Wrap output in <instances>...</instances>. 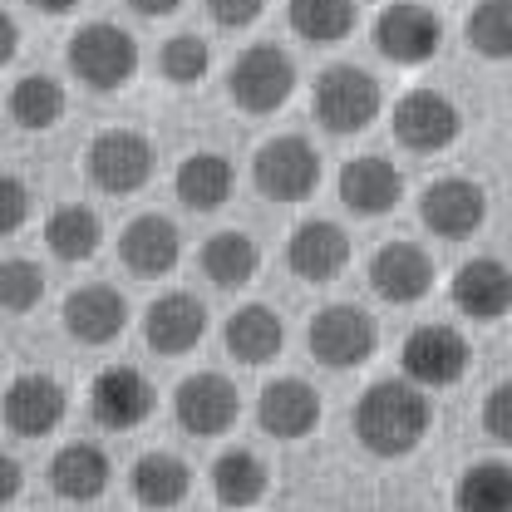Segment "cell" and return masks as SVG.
Wrapping results in <instances>:
<instances>
[{"instance_id":"cell-1","label":"cell","mask_w":512,"mask_h":512,"mask_svg":"<svg viewBox=\"0 0 512 512\" xmlns=\"http://www.w3.org/2000/svg\"><path fill=\"white\" fill-rule=\"evenodd\" d=\"M429 394L409 380L370 384L355 404V439L375 458H404L424 444L429 434Z\"/></svg>"},{"instance_id":"cell-2","label":"cell","mask_w":512,"mask_h":512,"mask_svg":"<svg viewBox=\"0 0 512 512\" xmlns=\"http://www.w3.org/2000/svg\"><path fill=\"white\" fill-rule=\"evenodd\" d=\"M380 79L355 69V64H330L316 79V94H311V109L325 133L345 138V133H365V128L380 119Z\"/></svg>"},{"instance_id":"cell-3","label":"cell","mask_w":512,"mask_h":512,"mask_svg":"<svg viewBox=\"0 0 512 512\" xmlns=\"http://www.w3.org/2000/svg\"><path fill=\"white\" fill-rule=\"evenodd\" d=\"M69 69L94 94H114L138 74V40L109 20H94V25L69 35Z\"/></svg>"},{"instance_id":"cell-4","label":"cell","mask_w":512,"mask_h":512,"mask_svg":"<svg viewBox=\"0 0 512 512\" xmlns=\"http://www.w3.org/2000/svg\"><path fill=\"white\" fill-rule=\"evenodd\" d=\"M252 178L261 197H271V202H306L320 188V153L301 133H281L256 148Z\"/></svg>"},{"instance_id":"cell-5","label":"cell","mask_w":512,"mask_h":512,"mask_svg":"<svg viewBox=\"0 0 512 512\" xmlns=\"http://www.w3.org/2000/svg\"><path fill=\"white\" fill-rule=\"evenodd\" d=\"M84 168H89V183L99 192H138L153 178V143L133 128H104L89 153H84Z\"/></svg>"},{"instance_id":"cell-6","label":"cell","mask_w":512,"mask_h":512,"mask_svg":"<svg viewBox=\"0 0 512 512\" xmlns=\"http://www.w3.org/2000/svg\"><path fill=\"white\" fill-rule=\"evenodd\" d=\"M291 89H296V64H291L286 50H276V45H252L242 60L232 64V74H227V94H232V104H242L247 114L281 109V104L291 99Z\"/></svg>"},{"instance_id":"cell-7","label":"cell","mask_w":512,"mask_h":512,"mask_svg":"<svg viewBox=\"0 0 512 512\" xmlns=\"http://www.w3.org/2000/svg\"><path fill=\"white\" fill-rule=\"evenodd\" d=\"M306 340H311V355L325 370H355V365H365L375 355L380 330H375V320L365 316L360 306H325L311 320Z\"/></svg>"},{"instance_id":"cell-8","label":"cell","mask_w":512,"mask_h":512,"mask_svg":"<svg viewBox=\"0 0 512 512\" xmlns=\"http://www.w3.org/2000/svg\"><path fill=\"white\" fill-rule=\"evenodd\" d=\"M439 45H444V20L429 5L394 0L375 20V50L389 64H424L439 55Z\"/></svg>"},{"instance_id":"cell-9","label":"cell","mask_w":512,"mask_h":512,"mask_svg":"<svg viewBox=\"0 0 512 512\" xmlns=\"http://www.w3.org/2000/svg\"><path fill=\"white\" fill-rule=\"evenodd\" d=\"M458 133H463V114L439 89H409L394 104V138L414 153H444L458 143Z\"/></svg>"},{"instance_id":"cell-10","label":"cell","mask_w":512,"mask_h":512,"mask_svg":"<svg viewBox=\"0 0 512 512\" xmlns=\"http://www.w3.org/2000/svg\"><path fill=\"white\" fill-rule=\"evenodd\" d=\"M399 360H404V380L409 384L448 389V384L463 380V370H468V340L453 325H419V330H409Z\"/></svg>"},{"instance_id":"cell-11","label":"cell","mask_w":512,"mask_h":512,"mask_svg":"<svg viewBox=\"0 0 512 512\" xmlns=\"http://www.w3.org/2000/svg\"><path fill=\"white\" fill-rule=\"evenodd\" d=\"M64 384L30 370V375H15L5 384V399H0V414H5V429L20 434V439H45L64 424Z\"/></svg>"},{"instance_id":"cell-12","label":"cell","mask_w":512,"mask_h":512,"mask_svg":"<svg viewBox=\"0 0 512 512\" xmlns=\"http://www.w3.org/2000/svg\"><path fill=\"white\" fill-rule=\"evenodd\" d=\"M419 217L434 237L444 242H463L488 222V192L478 188L473 178H439L429 183L419 197Z\"/></svg>"},{"instance_id":"cell-13","label":"cell","mask_w":512,"mask_h":512,"mask_svg":"<svg viewBox=\"0 0 512 512\" xmlns=\"http://www.w3.org/2000/svg\"><path fill=\"white\" fill-rule=\"evenodd\" d=\"M173 414H178V424H183L188 434H197V439H217V434H227V429L237 424L242 404H237V389H232L227 375L202 370V375H188V380L178 384Z\"/></svg>"},{"instance_id":"cell-14","label":"cell","mask_w":512,"mask_h":512,"mask_svg":"<svg viewBox=\"0 0 512 512\" xmlns=\"http://www.w3.org/2000/svg\"><path fill=\"white\" fill-rule=\"evenodd\" d=\"M89 414H94V424H104L114 434L138 429L153 414V384H148V375L133 370V365L99 370V380L89 384Z\"/></svg>"},{"instance_id":"cell-15","label":"cell","mask_w":512,"mask_h":512,"mask_svg":"<svg viewBox=\"0 0 512 512\" xmlns=\"http://www.w3.org/2000/svg\"><path fill=\"white\" fill-rule=\"evenodd\" d=\"M370 286L389 306H414L434 286V261L414 242H384L375 261H370Z\"/></svg>"},{"instance_id":"cell-16","label":"cell","mask_w":512,"mask_h":512,"mask_svg":"<svg viewBox=\"0 0 512 512\" xmlns=\"http://www.w3.org/2000/svg\"><path fill=\"white\" fill-rule=\"evenodd\" d=\"M453 306L473 320H503L512 311V271L498 256H473L453 271V286H448Z\"/></svg>"},{"instance_id":"cell-17","label":"cell","mask_w":512,"mask_h":512,"mask_svg":"<svg viewBox=\"0 0 512 512\" xmlns=\"http://www.w3.org/2000/svg\"><path fill=\"white\" fill-rule=\"evenodd\" d=\"M404 197V178L399 168L380 158V153H365V158H350L340 168V202L355 212V217H384L394 212Z\"/></svg>"},{"instance_id":"cell-18","label":"cell","mask_w":512,"mask_h":512,"mask_svg":"<svg viewBox=\"0 0 512 512\" xmlns=\"http://www.w3.org/2000/svg\"><path fill=\"white\" fill-rule=\"evenodd\" d=\"M202 335H207V311H202V301L188 296V291L158 296V301L148 306V316H143V340H148V350H158V355H188Z\"/></svg>"},{"instance_id":"cell-19","label":"cell","mask_w":512,"mask_h":512,"mask_svg":"<svg viewBox=\"0 0 512 512\" xmlns=\"http://www.w3.org/2000/svg\"><path fill=\"white\" fill-rule=\"evenodd\" d=\"M119 256H124V266L133 271V276L153 281V276H168V271L178 266V256H183V237H178V227H173L168 217L143 212V217H133V222L124 227V237H119Z\"/></svg>"},{"instance_id":"cell-20","label":"cell","mask_w":512,"mask_h":512,"mask_svg":"<svg viewBox=\"0 0 512 512\" xmlns=\"http://www.w3.org/2000/svg\"><path fill=\"white\" fill-rule=\"evenodd\" d=\"M256 424L271 434V439H306L320 424V394L306 380H276L261 389L256 399Z\"/></svg>"},{"instance_id":"cell-21","label":"cell","mask_w":512,"mask_h":512,"mask_svg":"<svg viewBox=\"0 0 512 512\" xmlns=\"http://www.w3.org/2000/svg\"><path fill=\"white\" fill-rule=\"evenodd\" d=\"M286 261H291V271L301 276V281H335L345 266H350V237L335 227V222H301L296 232H291V242H286Z\"/></svg>"},{"instance_id":"cell-22","label":"cell","mask_w":512,"mask_h":512,"mask_svg":"<svg viewBox=\"0 0 512 512\" xmlns=\"http://www.w3.org/2000/svg\"><path fill=\"white\" fill-rule=\"evenodd\" d=\"M124 325H128V301L114 286H79L64 301V330L79 345H109V340L124 335Z\"/></svg>"},{"instance_id":"cell-23","label":"cell","mask_w":512,"mask_h":512,"mask_svg":"<svg viewBox=\"0 0 512 512\" xmlns=\"http://www.w3.org/2000/svg\"><path fill=\"white\" fill-rule=\"evenodd\" d=\"M109 483H114V463L99 444H84V439L64 444L50 463V488L64 503H94V498L109 493Z\"/></svg>"},{"instance_id":"cell-24","label":"cell","mask_w":512,"mask_h":512,"mask_svg":"<svg viewBox=\"0 0 512 512\" xmlns=\"http://www.w3.org/2000/svg\"><path fill=\"white\" fill-rule=\"evenodd\" d=\"M222 340H227V355L232 360H242V365H271L281 355V345H286V325H281V316L271 306H242L237 316H227Z\"/></svg>"},{"instance_id":"cell-25","label":"cell","mask_w":512,"mask_h":512,"mask_svg":"<svg viewBox=\"0 0 512 512\" xmlns=\"http://www.w3.org/2000/svg\"><path fill=\"white\" fill-rule=\"evenodd\" d=\"M128 488H133V498H138L143 508L168 512L188 498L192 473L178 453H143V458L133 463V473H128Z\"/></svg>"},{"instance_id":"cell-26","label":"cell","mask_w":512,"mask_h":512,"mask_svg":"<svg viewBox=\"0 0 512 512\" xmlns=\"http://www.w3.org/2000/svg\"><path fill=\"white\" fill-rule=\"evenodd\" d=\"M232 163L222 153H188L173 173V188H178V202L192 207V212H217L227 197H232Z\"/></svg>"},{"instance_id":"cell-27","label":"cell","mask_w":512,"mask_h":512,"mask_svg":"<svg viewBox=\"0 0 512 512\" xmlns=\"http://www.w3.org/2000/svg\"><path fill=\"white\" fill-rule=\"evenodd\" d=\"M266 488H271V473L252 448H227L212 463V493H217L222 508H256L266 498Z\"/></svg>"},{"instance_id":"cell-28","label":"cell","mask_w":512,"mask_h":512,"mask_svg":"<svg viewBox=\"0 0 512 512\" xmlns=\"http://www.w3.org/2000/svg\"><path fill=\"white\" fill-rule=\"evenodd\" d=\"M104 242V222L94 207L84 202H64L45 217V247L60 256V261H89Z\"/></svg>"},{"instance_id":"cell-29","label":"cell","mask_w":512,"mask_h":512,"mask_svg":"<svg viewBox=\"0 0 512 512\" xmlns=\"http://www.w3.org/2000/svg\"><path fill=\"white\" fill-rule=\"evenodd\" d=\"M261 266V247H256L247 232H217L207 247H202V276L222 291H237L247 286Z\"/></svg>"},{"instance_id":"cell-30","label":"cell","mask_w":512,"mask_h":512,"mask_svg":"<svg viewBox=\"0 0 512 512\" xmlns=\"http://www.w3.org/2000/svg\"><path fill=\"white\" fill-rule=\"evenodd\" d=\"M453 508L458 512H512V468L488 458L463 468V478L453 483Z\"/></svg>"},{"instance_id":"cell-31","label":"cell","mask_w":512,"mask_h":512,"mask_svg":"<svg viewBox=\"0 0 512 512\" xmlns=\"http://www.w3.org/2000/svg\"><path fill=\"white\" fill-rule=\"evenodd\" d=\"M10 119L30 133H45L64 119V89L50 74H25L10 89Z\"/></svg>"},{"instance_id":"cell-32","label":"cell","mask_w":512,"mask_h":512,"mask_svg":"<svg viewBox=\"0 0 512 512\" xmlns=\"http://www.w3.org/2000/svg\"><path fill=\"white\" fill-rule=\"evenodd\" d=\"M286 20L301 40L311 45H335L355 30V0H291Z\"/></svg>"},{"instance_id":"cell-33","label":"cell","mask_w":512,"mask_h":512,"mask_svg":"<svg viewBox=\"0 0 512 512\" xmlns=\"http://www.w3.org/2000/svg\"><path fill=\"white\" fill-rule=\"evenodd\" d=\"M463 35L483 60H512V0H478L463 20Z\"/></svg>"},{"instance_id":"cell-34","label":"cell","mask_w":512,"mask_h":512,"mask_svg":"<svg viewBox=\"0 0 512 512\" xmlns=\"http://www.w3.org/2000/svg\"><path fill=\"white\" fill-rule=\"evenodd\" d=\"M40 296H45V271L35 261H25V256L0 261V311L25 316L40 306Z\"/></svg>"},{"instance_id":"cell-35","label":"cell","mask_w":512,"mask_h":512,"mask_svg":"<svg viewBox=\"0 0 512 512\" xmlns=\"http://www.w3.org/2000/svg\"><path fill=\"white\" fill-rule=\"evenodd\" d=\"M163 74L173 79V84H197V79H207V69H212V50H207V40L202 35H173L168 45H163Z\"/></svg>"},{"instance_id":"cell-36","label":"cell","mask_w":512,"mask_h":512,"mask_svg":"<svg viewBox=\"0 0 512 512\" xmlns=\"http://www.w3.org/2000/svg\"><path fill=\"white\" fill-rule=\"evenodd\" d=\"M25 217H30V188L15 173H0V237L20 232Z\"/></svg>"},{"instance_id":"cell-37","label":"cell","mask_w":512,"mask_h":512,"mask_svg":"<svg viewBox=\"0 0 512 512\" xmlns=\"http://www.w3.org/2000/svg\"><path fill=\"white\" fill-rule=\"evenodd\" d=\"M483 429L512 448V384H498L488 399H483Z\"/></svg>"},{"instance_id":"cell-38","label":"cell","mask_w":512,"mask_h":512,"mask_svg":"<svg viewBox=\"0 0 512 512\" xmlns=\"http://www.w3.org/2000/svg\"><path fill=\"white\" fill-rule=\"evenodd\" d=\"M261 10H266V0H207V15L222 30H247Z\"/></svg>"},{"instance_id":"cell-39","label":"cell","mask_w":512,"mask_h":512,"mask_svg":"<svg viewBox=\"0 0 512 512\" xmlns=\"http://www.w3.org/2000/svg\"><path fill=\"white\" fill-rule=\"evenodd\" d=\"M20 483H25V478H20V463H15L10 453H0V508L20 498Z\"/></svg>"},{"instance_id":"cell-40","label":"cell","mask_w":512,"mask_h":512,"mask_svg":"<svg viewBox=\"0 0 512 512\" xmlns=\"http://www.w3.org/2000/svg\"><path fill=\"white\" fill-rule=\"evenodd\" d=\"M15 50H20V30H15V20L0 10V64L15 60Z\"/></svg>"},{"instance_id":"cell-41","label":"cell","mask_w":512,"mask_h":512,"mask_svg":"<svg viewBox=\"0 0 512 512\" xmlns=\"http://www.w3.org/2000/svg\"><path fill=\"white\" fill-rule=\"evenodd\" d=\"M128 5H133L138 15H148V20H158V15H173V10H178L183 0H128Z\"/></svg>"},{"instance_id":"cell-42","label":"cell","mask_w":512,"mask_h":512,"mask_svg":"<svg viewBox=\"0 0 512 512\" xmlns=\"http://www.w3.org/2000/svg\"><path fill=\"white\" fill-rule=\"evenodd\" d=\"M30 5H35V10H45V15H69L79 0H30Z\"/></svg>"}]
</instances>
